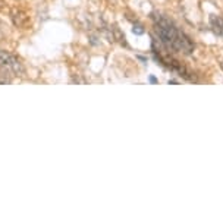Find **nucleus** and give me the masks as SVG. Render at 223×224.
I'll use <instances>...</instances> for the list:
<instances>
[{
	"mask_svg": "<svg viewBox=\"0 0 223 224\" xmlns=\"http://www.w3.org/2000/svg\"><path fill=\"white\" fill-rule=\"evenodd\" d=\"M154 27H156L154 31L160 42L167 50H172L173 53H183V54H191L194 51V42L182 31H179L178 27L169 19L159 15L154 18Z\"/></svg>",
	"mask_w": 223,
	"mask_h": 224,
	"instance_id": "nucleus-1",
	"label": "nucleus"
},
{
	"mask_svg": "<svg viewBox=\"0 0 223 224\" xmlns=\"http://www.w3.org/2000/svg\"><path fill=\"white\" fill-rule=\"evenodd\" d=\"M0 66H1L3 69H6V71H9V72H12V73H15V75L25 73V69H24L22 63H21L15 56H12V54L7 53V51H0Z\"/></svg>",
	"mask_w": 223,
	"mask_h": 224,
	"instance_id": "nucleus-2",
	"label": "nucleus"
},
{
	"mask_svg": "<svg viewBox=\"0 0 223 224\" xmlns=\"http://www.w3.org/2000/svg\"><path fill=\"white\" fill-rule=\"evenodd\" d=\"M210 27L211 30L214 31V34H217L219 37H223V19L220 16H216V15H210Z\"/></svg>",
	"mask_w": 223,
	"mask_h": 224,
	"instance_id": "nucleus-3",
	"label": "nucleus"
},
{
	"mask_svg": "<svg viewBox=\"0 0 223 224\" xmlns=\"http://www.w3.org/2000/svg\"><path fill=\"white\" fill-rule=\"evenodd\" d=\"M134 34H136V35H141V34H144V28L141 27V25H134Z\"/></svg>",
	"mask_w": 223,
	"mask_h": 224,
	"instance_id": "nucleus-4",
	"label": "nucleus"
},
{
	"mask_svg": "<svg viewBox=\"0 0 223 224\" xmlns=\"http://www.w3.org/2000/svg\"><path fill=\"white\" fill-rule=\"evenodd\" d=\"M150 82H151V84H157V79H156V76H150Z\"/></svg>",
	"mask_w": 223,
	"mask_h": 224,
	"instance_id": "nucleus-5",
	"label": "nucleus"
},
{
	"mask_svg": "<svg viewBox=\"0 0 223 224\" xmlns=\"http://www.w3.org/2000/svg\"><path fill=\"white\" fill-rule=\"evenodd\" d=\"M1 4H3V1H1V0H0V6H1Z\"/></svg>",
	"mask_w": 223,
	"mask_h": 224,
	"instance_id": "nucleus-6",
	"label": "nucleus"
},
{
	"mask_svg": "<svg viewBox=\"0 0 223 224\" xmlns=\"http://www.w3.org/2000/svg\"><path fill=\"white\" fill-rule=\"evenodd\" d=\"M222 68H223V63H222Z\"/></svg>",
	"mask_w": 223,
	"mask_h": 224,
	"instance_id": "nucleus-7",
	"label": "nucleus"
}]
</instances>
